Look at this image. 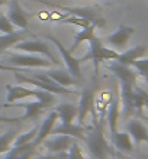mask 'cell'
<instances>
[{"label":"cell","instance_id":"obj_1","mask_svg":"<svg viewBox=\"0 0 148 159\" xmlns=\"http://www.w3.org/2000/svg\"><path fill=\"white\" fill-rule=\"evenodd\" d=\"M84 142L93 159H109L112 156V148L106 140L102 125L98 121V119H94L93 126H90L87 129Z\"/></svg>","mask_w":148,"mask_h":159},{"label":"cell","instance_id":"obj_2","mask_svg":"<svg viewBox=\"0 0 148 159\" xmlns=\"http://www.w3.org/2000/svg\"><path fill=\"white\" fill-rule=\"evenodd\" d=\"M87 42H89V52L80 59V64H83L87 59H92L94 67V72L98 75L100 62H103V61H116L119 57V52L115 49H110V48H106L103 45V41L100 38H98L96 35L92 36Z\"/></svg>","mask_w":148,"mask_h":159},{"label":"cell","instance_id":"obj_3","mask_svg":"<svg viewBox=\"0 0 148 159\" xmlns=\"http://www.w3.org/2000/svg\"><path fill=\"white\" fill-rule=\"evenodd\" d=\"M4 64L15 68H48L54 64L45 57L26 52H4Z\"/></svg>","mask_w":148,"mask_h":159},{"label":"cell","instance_id":"obj_4","mask_svg":"<svg viewBox=\"0 0 148 159\" xmlns=\"http://www.w3.org/2000/svg\"><path fill=\"white\" fill-rule=\"evenodd\" d=\"M13 49L17 51V52L41 55V57H45L47 59H50L54 65H58V61L55 58V55L52 54V51L50 49V46H48L45 42L34 41V39H23V41L17 42L16 45L13 46Z\"/></svg>","mask_w":148,"mask_h":159},{"label":"cell","instance_id":"obj_5","mask_svg":"<svg viewBox=\"0 0 148 159\" xmlns=\"http://www.w3.org/2000/svg\"><path fill=\"white\" fill-rule=\"evenodd\" d=\"M15 78H16L19 83L31 84V85H34V87L39 88V90H44V91H48V93H51V94H61V96L76 94L74 90L63 87V85L57 84L55 81H48V83H45V81H41V80H38V78H34L32 75H23L21 72H16V74H15Z\"/></svg>","mask_w":148,"mask_h":159},{"label":"cell","instance_id":"obj_6","mask_svg":"<svg viewBox=\"0 0 148 159\" xmlns=\"http://www.w3.org/2000/svg\"><path fill=\"white\" fill-rule=\"evenodd\" d=\"M47 38H48V41L52 42V43L57 46V49L60 51V54H61V57H63V59H64V64H65V67H67L68 72L71 74L73 78L76 80V81L83 80V74H81V68H80V65H81L80 59L74 58V57H73V54L63 45V43H61V41H60V39L54 38V36H51V35H48Z\"/></svg>","mask_w":148,"mask_h":159},{"label":"cell","instance_id":"obj_7","mask_svg":"<svg viewBox=\"0 0 148 159\" xmlns=\"http://www.w3.org/2000/svg\"><path fill=\"white\" fill-rule=\"evenodd\" d=\"M134 32H135V29H134L132 26L119 25L118 29L106 38V42H107L115 51H118V52L119 51H123L127 48L128 42L131 41V36L134 35Z\"/></svg>","mask_w":148,"mask_h":159},{"label":"cell","instance_id":"obj_8","mask_svg":"<svg viewBox=\"0 0 148 159\" xmlns=\"http://www.w3.org/2000/svg\"><path fill=\"white\" fill-rule=\"evenodd\" d=\"M74 142H76L74 138L67 134H51V138H47L42 143L50 153L58 155V153H65Z\"/></svg>","mask_w":148,"mask_h":159},{"label":"cell","instance_id":"obj_9","mask_svg":"<svg viewBox=\"0 0 148 159\" xmlns=\"http://www.w3.org/2000/svg\"><path fill=\"white\" fill-rule=\"evenodd\" d=\"M9 20L13 23V26H16L19 29H26L28 28V15L22 9L17 0H9L7 4V15Z\"/></svg>","mask_w":148,"mask_h":159},{"label":"cell","instance_id":"obj_10","mask_svg":"<svg viewBox=\"0 0 148 159\" xmlns=\"http://www.w3.org/2000/svg\"><path fill=\"white\" fill-rule=\"evenodd\" d=\"M79 114L77 119L83 123L89 113H94V88H84L81 93L80 103H79Z\"/></svg>","mask_w":148,"mask_h":159},{"label":"cell","instance_id":"obj_11","mask_svg":"<svg viewBox=\"0 0 148 159\" xmlns=\"http://www.w3.org/2000/svg\"><path fill=\"white\" fill-rule=\"evenodd\" d=\"M57 120H58V114H57V111H55V110H52V111H50V113L47 114V117L44 119L41 127L38 129V133H36L35 139L32 140L34 146L38 148L39 145H41V143H42L44 140L50 136L51 130L54 129V126L57 125Z\"/></svg>","mask_w":148,"mask_h":159},{"label":"cell","instance_id":"obj_12","mask_svg":"<svg viewBox=\"0 0 148 159\" xmlns=\"http://www.w3.org/2000/svg\"><path fill=\"white\" fill-rule=\"evenodd\" d=\"M86 129L83 125H74V123H60L55 125L54 129L51 130V134H67L74 139H83L86 138ZM50 134V136H51Z\"/></svg>","mask_w":148,"mask_h":159},{"label":"cell","instance_id":"obj_13","mask_svg":"<svg viewBox=\"0 0 148 159\" xmlns=\"http://www.w3.org/2000/svg\"><path fill=\"white\" fill-rule=\"evenodd\" d=\"M127 132L131 136L132 142L135 143H148V126L138 119H132L128 121Z\"/></svg>","mask_w":148,"mask_h":159},{"label":"cell","instance_id":"obj_14","mask_svg":"<svg viewBox=\"0 0 148 159\" xmlns=\"http://www.w3.org/2000/svg\"><path fill=\"white\" fill-rule=\"evenodd\" d=\"M109 70L113 72L119 83L129 84V85H135L136 83V71H132V67L129 65H123L119 62H113L109 65Z\"/></svg>","mask_w":148,"mask_h":159},{"label":"cell","instance_id":"obj_15","mask_svg":"<svg viewBox=\"0 0 148 159\" xmlns=\"http://www.w3.org/2000/svg\"><path fill=\"white\" fill-rule=\"evenodd\" d=\"M121 103L123 106L125 114H131L135 111V85L121 83Z\"/></svg>","mask_w":148,"mask_h":159},{"label":"cell","instance_id":"obj_16","mask_svg":"<svg viewBox=\"0 0 148 159\" xmlns=\"http://www.w3.org/2000/svg\"><path fill=\"white\" fill-rule=\"evenodd\" d=\"M6 90H7L6 106L35 96V88H26V87H22V85H6Z\"/></svg>","mask_w":148,"mask_h":159},{"label":"cell","instance_id":"obj_17","mask_svg":"<svg viewBox=\"0 0 148 159\" xmlns=\"http://www.w3.org/2000/svg\"><path fill=\"white\" fill-rule=\"evenodd\" d=\"M147 54V46L144 45H138V46H134L131 49H127L123 52H119V57L116 59V62L119 64H123V65H129L136 59H141L144 58V55Z\"/></svg>","mask_w":148,"mask_h":159},{"label":"cell","instance_id":"obj_18","mask_svg":"<svg viewBox=\"0 0 148 159\" xmlns=\"http://www.w3.org/2000/svg\"><path fill=\"white\" fill-rule=\"evenodd\" d=\"M26 36V29H21V30H15L12 34H3L0 36V57L9 49L13 48L17 42L23 41Z\"/></svg>","mask_w":148,"mask_h":159},{"label":"cell","instance_id":"obj_19","mask_svg":"<svg viewBox=\"0 0 148 159\" xmlns=\"http://www.w3.org/2000/svg\"><path fill=\"white\" fill-rule=\"evenodd\" d=\"M110 140L113 143V146L121 152L131 153L134 151V142L128 132H115L113 134H110Z\"/></svg>","mask_w":148,"mask_h":159},{"label":"cell","instance_id":"obj_20","mask_svg":"<svg viewBox=\"0 0 148 159\" xmlns=\"http://www.w3.org/2000/svg\"><path fill=\"white\" fill-rule=\"evenodd\" d=\"M35 151L36 146H34L32 142L22 146H13L3 159H32L35 156Z\"/></svg>","mask_w":148,"mask_h":159},{"label":"cell","instance_id":"obj_21","mask_svg":"<svg viewBox=\"0 0 148 159\" xmlns=\"http://www.w3.org/2000/svg\"><path fill=\"white\" fill-rule=\"evenodd\" d=\"M119 114H121V98H119V96H115L113 100L110 101L109 110H107V125H109L110 134L118 132Z\"/></svg>","mask_w":148,"mask_h":159},{"label":"cell","instance_id":"obj_22","mask_svg":"<svg viewBox=\"0 0 148 159\" xmlns=\"http://www.w3.org/2000/svg\"><path fill=\"white\" fill-rule=\"evenodd\" d=\"M55 111L58 114V119L61 120V123H73L74 119H77L79 107L73 103H65V104L57 106Z\"/></svg>","mask_w":148,"mask_h":159},{"label":"cell","instance_id":"obj_23","mask_svg":"<svg viewBox=\"0 0 148 159\" xmlns=\"http://www.w3.org/2000/svg\"><path fill=\"white\" fill-rule=\"evenodd\" d=\"M45 74H47L52 81H55L57 84L63 85V87L70 88L71 85L77 84V81L71 77V74L68 71H65V70H52V71H48V72H45Z\"/></svg>","mask_w":148,"mask_h":159},{"label":"cell","instance_id":"obj_24","mask_svg":"<svg viewBox=\"0 0 148 159\" xmlns=\"http://www.w3.org/2000/svg\"><path fill=\"white\" fill-rule=\"evenodd\" d=\"M19 134V129H9L7 132H4L3 134H0V155L2 153H7L10 149L13 148V142L15 138Z\"/></svg>","mask_w":148,"mask_h":159},{"label":"cell","instance_id":"obj_25","mask_svg":"<svg viewBox=\"0 0 148 159\" xmlns=\"http://www.w3.org/2000/svg\"><path fill=\"white\" fill-rule=\"evenodd\" d=\"M94 29H96V26L94 25H90V26H87V28H83L81 29V32H79V34L74 36V42H73V45H71V48H70V52H74V51L77 49V46L80 45V43H83V42H86V41H89L92 36H94Z\"/></svg>","mask_w":148,"mask_h":159},{"label":"cell","instance_id":"obj_26","mask_svg":"<svg viewBox=\"0 0 148 159\" xmlns=\"http://www.w3.org/2000/svg\"><path fill=\"white\" fill-rule=\"evenodd\" d=\"M23 107H25L26 111L23 116H21L22 120H28V119H31V117H36V116L44 110V106L41 104V101H38V100L26 103V104H23Z\"/></svg>","mask_w":148,"mask_h":159},{"label":"cell","instance_id":"obj_27","mask_svg":"<svg viewBox=\"0 0 148 159\" xmlns=\"http://www.w3.org/2000/svg\"><path fill=\"white\" fill-rule=\"evenodd\" d=\"M36 133H38V129H32V130H29V132H26V133L17 134L16 138H15L13 146H22V145H28V143H31L35 139Z\"/></svg>","mask_w":148,"mask_h":159},{"label":"cell","instance_id":"obj_28","mask_svg":"<svg viewBox=\"0 0 148 159\" xmlns=\"http://www.w3.org/2000/svg\"><path fill=\"white\" fill-rule=\"evenodd\" d=\"M0 32L2 34H12L15 32V26L3 12H0Z\"/></svg>","mask_w":148,"mask_h":159},{"label":"cell","instance_id":"obj_29","mask_svg":"<svg viewBox=\"0 0 148 159\" xmlns=\"http://www.w3.org/2000/svg\"><path fill=\"white\" fill-rule=\"evenodd\" d=\"M131 67L135 70L140 75L145 77L148 75V58L147 59H136V61H134V62L131 64Z\"/></svg>","mask_w":148,"mask_h":159},{"label":"cell","instance_id":"obj_30","mask_svg":"<svg viewBox=\"0 0 148 159\" xmlns=\"http://www.w3.org/2000/svg\"><path fill=\"white\" fill-rule=\"evenodd\" d=\"M67 159H84V156L81 153V149L77 142H74L71 146H70V149H68V152H67Z\"/></svg>","mask_w":148,"mask_h":159},{"label":"cell","instance_id":"obj_31","mask_svg":"<svg viewBox=\"0 0 148 159\" xmlns=\"http://www.w3.org/2000/svg\"><path fill=\"white\" fill-rule=\"evenodd\" d=\"M64 23H71V25H77V26H80L81 29H83V28H87V26L92 25L90 22H87L86 19H83V17H80V16L67 17V19H64Z\"/></svg>","mask_w":148,"mask_h":159},{"label":"cell","instance_id":"obj_32","mask_svg":"<svg viewBox=\"0 0 148 159\" xmlns=\"http://www.w3.org/2000/svg\"><path fill=\"white\" fill-rule=\"evenodd\" d=\"M135 91L140 94L144 107H148V91L147 90H144V88H141V87H135Z\"/></svg>","mask_w":148,"mask_h":159},{"label":"cell","instance_id":"obj_33","mask_svg":"<svg viewBox=\"0 0 148 159\" xmlns=\"http://www.w3.org/2000/svg\"><path fill=\"white\" fill-rule=\"evenodd\" d=\"M21 117H6V116H0V125L3 123H21Z\"/></svg>","mask_w":148,"mask_h":159},{"label":"cell","instance_id":"obj_34","mask_svg":"<svg viewBox=\"0 0 148 159\" xmlns=\"http://www.w3.org/2000/svg\"><path fill=\"white\" fill-rule=\"evenodd\" d=\"M0 71H15V72H19V71H22V68H15V67H10V65H6V64L0 62Z\"/></svg>","mask_w":148,"mask_h":159},{"label":"cell","instance_id":"obj_35","mask_svg":"<svg viewBox=\"0 0 148 159\" xmlns=\"http://www.w3.org/2000/svg\"><path fill=\"white\" fill-rule=\"evenodd\" d=\"M44 159H57V155L55 156H52V155H48V156H45Z\"/></svg>","mask_w":148,"mask_h":159},{"label":"cell","instance_id":"obj_36","mask_svg":"<svg viewBox=\"0 0 148 159\" xmlns=\"http://www.w3.org/2000/svg\"><path fill=\"white\" fill-rule=\"evenodd\" d=\"M144 80L147 81V84H148V75H145V77H144Z\"/></svg>","mask_w":148,"mask_h":159},{"label":"cell","instance_id":"obj_37","mask_svg":"<svg viewBox=\"0 0 148 159\" xmlns=\"http://www.w3.org/2000/svg\"><path fill=\"white\" fill-rule=\"evenodd\" d=\"M145 120H147V121H148V117H145Z\"/></svg>","mask_w":148,"mask_h":159},{"label":"cell","instance_id":"obj_38","mask_svg":"<svg viewBox=\"0 0 148 159\" xmlns=\"http://www.w3.org/2000/svg\"><path fill=\"white\" fill-rule=\"evenodd\" d=\"M147 91H148V90H147Z\"/></svg>","mask_w":148,"mask_h":159}]
</instances>
